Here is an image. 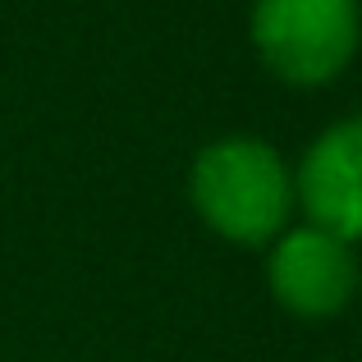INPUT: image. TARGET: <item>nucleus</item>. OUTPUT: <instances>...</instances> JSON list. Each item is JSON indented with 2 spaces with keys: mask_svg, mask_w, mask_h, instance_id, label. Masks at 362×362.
<instances>
[{
  "mask_svg": "<svg viewBox=\"0 0 362 362\" xmlns=\"http://www.w3.org/2000/svg\"><path fill=\"white\" fill-rule=\"evenodd\" d=\"M362 284V266L354 243L317 230L289 225L266 252V289L275 308L298 321H330L354 303Z\"/></svg>",
  "mask_w": 362,
  "mask_h": 362,
  "instance_id": "3",
  "label": "nucleus"
},
{
  "mask_svg": "<svg viewBox=\"0 0 362 362\" xmlns=\"http://www.w3.org/2000/svg\"><path fill=\"white\" fill-rule=\"evenodd\" d=\"M257 60L289 88H330L362 46V0H252Z\"/></svg>",
  "mask_w": 362,
  "mask_h": 362,
  "instance_id": "2",
  "label": "nucleus"
},
{
  "mask_svg": "<svg viewBox=\"0 0 362 362\" xmlns=\"http://www.w3.org/2000/svg\"><path fill=\"white\" fill-rule=\"evenodd\" d=\"M293 197L308 225L362 243V115L335 119L308 142L293 170Z\"/></svg>",
  "mask_w": 362,
  "mask_h": 362,
  "instance_id": "4",
  "label": "nucleus"
},
{
  "mask_svg": "<svg viewBox=\"0 0 362 362\" xmlns=\"http://www.w3.org/2000/svg\"><path fill=\"white\" fill-rule=\"evenodd\" d=\"M193 211L216 239L234 247H271L298 206L293 170L257 133H225L188 165Z\"/></svg>",
  "mask_w": 362,
  "mask_h": 362,
  "instance_id": "1",
  "label": "nucleus"
}]
</instances>
